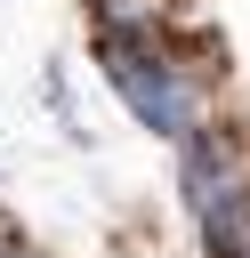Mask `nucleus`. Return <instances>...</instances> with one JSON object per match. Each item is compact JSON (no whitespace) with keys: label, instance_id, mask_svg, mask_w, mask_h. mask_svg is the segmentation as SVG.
Returning a JSON list of instances; mask_svg holds the SVG:
<instances>
[{"label":"nucleus","instance_id":"1","mask_svg":"<svg viewBox=\"0 0 250 258\" xmlns=\"http://www.w3.org/2000/svg\"><path fill=\"white\" fill-rule=\"evenodd\" d=\"M177 202L194 218L202 258H242L250 250V129L210 113L177 145Z\"/></svg>","mask_w":250,"mask_h":258},{"label":"nucleus","instance_id":"2","mask_svg":"<svg viewBox=\"0 0 250 258\" xmlns=\"http://www.w3.org/2000/svg\"><path fill=\"white\" fill-rule=\"evenodd\" d=\"M0 258H48V250H32V242H16V234H0Z\"/></svg>","mask_w":250,"mask_h":258}]
</instances>
